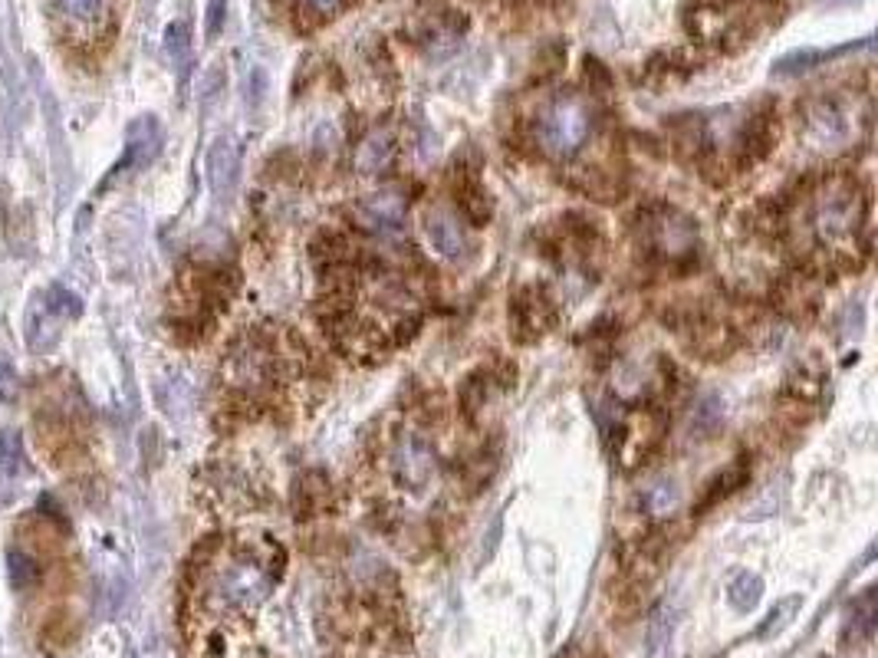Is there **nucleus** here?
<instances>
[{
    "instance_id": "f257e3e1",
    "label": "nucleus",
    "mask_w": 878,
    "mask_h": 658,
    "mask_svg": "<svg viewBox=\"0 0 878 658\" xmlns=\"http://www.w3.org/2000/svg\"><path fill=\"white\" fill-rule=\"evenodd\" d=\"M868 217V191L848 178H829L816 194H812V230L822 243H839L852 240Z\"/></svg>"
},
{
    "instance_id": "f03ea898",
    "label": "nucleus",
    "mask_w": 878,
    "mask_h": 658,
    "mask_svg": "<svg viewBox=\"0 0 878 658\" xmlns=\"http://www.w3.org/2000/svg\"><path fill=\"white\" fill-rule=\"evenodd\" d=\"M592 125H595V118H592L589 99H582L575 92L556 95L536 115V145L543 155H549L556 161L572 158L585 145Z\"/></svg>"
},
{
    "instance_id": "7ed1b4c3",
    "label": "nucleus",
    "mask_w": 878,
    "mask_h": 658,
    "mask_svg": "<svg viewBox=\"0 0 878 658\" xmlns=\"http://www.w3.org/2000/svg\"><path fill=\"white\" fill-rule=\"evenodd\" d=\"M638 234L645 250L661 263H687L697 250V227L674 207H648L638 214Z\"/></svg>"
},
{
    "instance_id": "20e7f679",
    "label": "nucleus",
    "mask_w": 878,
    "mask_h": 658,
    "mask_svg": "<svg viewBox=\"0 0 878 658\" xmlns=\"http://www.w3.org/2000/svg\"><path fill=\"white\" fill-rule=\"evenodd\" d=\"M273 372H276L273 345L256 332L240 336L224 359V378L240 395H260L273 382Z\"/></svg>"
},
{
    "instance_id": "39448f33",
    "label": "nucleus",
    "mask_w": 878,
    "mask_h": 658,
    "mask_svg": "<svg viewBox=\"0 0 878 658\" xmlns=\"http://www.w3.org/2000/svg\"><path fill=\"white\" fill-rule=\"evenodd\" d=\"M668 431V415L654 405H645V408H635L622 428H618V457L625 467H635L641 464L664 438Z\"/></svg>"
},
{
    "instance_id": "423d86ee",
    "label": "nucleus",
    "mask_w": 878,
    "mask_h": 658,
    "mask_svg": "<svg viewBox=\"0 0 878 658\" xmlns=\"http://www.w3.org/2000/svg\"><path fill=\"white\" fill-rule=\"evenodd\" d=\"M391 470L401 487H408L411 494H421L434 480V470H437L434 447L427 444V438H421L418 431L401 434L391 451Z\"/></svg>"
},
{
    "instance_id": "0eeeda50",
    "label": "nucleus",
    "mask_w": 878,
    "mask_h": 658,
    "mask_svg": "<svg viewBox=\"0 0 878 658\" xmlns=\"http://www.w3.org/2000/svg\"><path fill=\"white\" fill-rule=\"evenodd\" d=\"M556 322V303L543 286H523L510 303V332L516 342H536Z\"/></svg>"
},
{
    "instance_id": "6e6552de",
    "label": "nucleus",
    "mask_w": 878,
    "mask_h": 658,
    "mask_svg": "<svg viewBox=\"0 0 878 658\" xmlns=\"http://www.w3.org/2000/svg\"><path fill=\"white\" fill-rule=\"evenodd\" d=\"M421 227H424L427 243L447 260H457V257H464L470 250V237H467L464 217L457 211H451V207H441V204L427 207Z\"/></svg>"
},
{
    "instance_id": "1a4fd4ad",
    "label": "nucleus",
    "mask_w": 878,
    "mask_h": 658,
    "mask_svg": "<svg viewBox=\"0 0 878 658\" xmlns=\"http://www.w3.org/2000/svg\"><path fill=\"white\" fill-rule=\"evenodd\" d=\"M776 141V112L769 102H763L740 128L737 135V164H756Z\"/></svg>"
},
{
    "instance_id": "9d476101",
    "label": "nucleus",
    "mask_w": 878,
    "mask_h": 658,
    "mask_svg": "<svg viewBox=\"0 0 878 658\" xmlns=\"http://www.w3.org/2000/svg\"><path fill=\"white\" fill-rule=\"evenodd\" d=\"M355 220L372 230V234H391L401 227L404 220V201L395 191H381V194H365L355 207H352Z\"/></svg>"
},
{
    "instance_id": "9b49d317",
    "label": "nucleus",
    "mask_w": 878,
    "mask_h": 658,
    "mask_svg": "<svg viewBox=\"0 0 878 658\" xmlns=\"http://www.w3.org/2000/svg\"><path fill=\"white\" fill-rule=\"evenodd\" d=\"M454 201H457V214L470 224H487L493 214L477 168H464L460 161L454 164Z\"/></svg>"
},
{
    "instance_id": "f8f14e48",
    "label": "nucleus",
    "mask_w": 878,
    "mask_h": 658,
    "mask_svg": "<svg viewBox=\"0 0 878 658\" xmlns=\"http://www.w3.org/2000/svg\"><path fill=\"white\" fill-rule=\"evenodd\" d=\"M161 148V128L151 115H141L132 128H128V148L125 158L115 164V174H125V168H145Z\"/></svg>"
},
{
    "instance_id": "ddd939ff",
    "label": "nucleus",
    "mask_w": 878,
    "mask_h": 658,
    "mask_svg": "<svg viewBox=\"0 0 878 658\" xmlns=\"http://www.w3.org/2000/svg\"><path fill=\"white\" fill-rule=\"evenodd\" d=\"M395 132L391 128H375L368 132L358 148H355V171L358 174H385L395 161Z\"/></svg>"
},
{
    "instance_id": "4468645a",
    "label": "nucleus",
    "mask_w": 878,
    "mask_h": 658,
    "mask_svg": "<svg viewBox=\"0 0 878 658\" xmlns=\"http://www.w3.org/2000/svg\"><path fill=\"white\" fill-rule=\"evenodd\" d=\"M237 171H240V151L233 145V138H217L207 151V181L210 191L217 197H227L237 184Z\"/></svg>"
},
{
    "instance_id": "2eb2a0df",
    "label": "nucleus",
    "mask_w": 878,
    "mask_h": 658,
    "mask_svg": "<svg viewBox=\"0 0 878 658\" xmlns=\"http://www.w3.org/2000/svg\"><path fill=\"white\" fill-rule=\"evenodd\" d=\"M746 477H750V457H737V461H730L720 474H714L707 484H704V490H700V497H697V503H694V510L697 513H704V510H710V507H717L720 500H727L737 487H743L746 484Z\"/></svg>"
},
{
    "instance_id": "dca6fc26",
    "label": "nucleus",
    "mask_w": 878,
    "mask_h": 658,
    "mask_svg": "<svg viewBox=\"0 0 878 658\" xmlns=\"http://www.w3.org/2000/svg\"><path fill=\"white\" fill-rule=\"evenodd\" d=\"M862 46H868V39H855V43L832 46V49H796V53L776 59L773 72H776V76H796V72H806V69H812V66H822V63H829V59H835V56H842V53H855V49H862Z\"/></svg>"
},
{
    "instance_id": "f3484780",
    "label": "nucleus",
    "mask_w": 878,
    "mask_h": 658,
    "mask_svg": "<svg viewBox=\"0 0 878 658\" xmlns=\"http://www.w3.org/2000/svg\"><path fill=\"white\" fill-rule=\"evenodd\" d=\"M352 257H355V247H352V240H349L345 234H339V230H322V234L312 240V260H316L319 266H326L329 273L339 270V266H349Z\"/></svg>"
},
{
    "instance_id": "a211bd4d",
    "label": "nucleus",
    "mask_w": 878,
    "mask_h": 658,
    "mask_svg": "<svg viewBox=\"0 0 878 658\" xmlns=\"http://www.w3.org/2000/svg\"><path fill=\"white\" fill-rule=\"evenodd\" d=\"M671 642H674V605L661 602L651 612L648 622V648L645 658H671Z\"/></svg>"
},
{
    "instance_id": "6ab92c4d",
    "label": "nucleus",
    "mask_w": 878,
    "mask_h": 658,
    "mask_svg": "<svg viewBox=\"0 0 878 658\" xmlns=\"http://www.w3.org/2000/svg\"><path fill=\"white\" fill-rule=\"evenodd\" d=\"M799 609H802V595H799V592H793V595L779 599V602L769 609V615L760 622V628H756V638H760V642H766V638H776L783 628H789V625H793V619L799 615Z\"/></svg>"
},
{
    "instance_id": "aec40b11",
    "label": "nucleus",
    "mask_w": 878,
    "mask_h": 658,
    "mask_svg": "<svg viewBox=\"0 0 878 658\" xmlns=\"http://www.w3.org/2000/svg\"><path fill=\"white\" fill-rule=\"evenodd\" d=\"M763 595V579L756 572H737L733 582L727 586V602L737 612H753Z\"/></svg>"
},
{
    "instance_id": "412c9836",
    "label": "nucleus",
    "mask_w": 878,
    "mask_h": 658,
    "mask_svg": "<svg viewBox=\"0 0 878 658\" xmlns=\"http://www.w3.org/2000/svg\"><path fill=\"white\" fill-rule=\"evenodd\" d=\"M7 572H10V582L16 589H33L39 582V566L30 553L23 549H10L7 553Z\"/></svg>"
},
{
    "instance_id": "4be33fe9",
    "label": "nucleus",
    "mask_w": 878,
    "mask_h": 658,
    "mask_svg": "<svg viewBox=\"0 0 878 658\" xmlns=\"http://www.w3.org/2000/svg\"><path fill=\"white\" fill-rule=\"evenodd\" d=\"M62 16L79 23V26H92L102 20V10H105V0H56Z\"/></svg>"
},
{
    "instance_id": "5701e85b",
    "label": "nucleus",
    "mask_w": 878,
    "mask_h": 658,
    "mask_svg": "<svg viewBox=\"0 0 878 658\" xmlns=\"http://www.w3.org/2000/svg\"><path fill=\"white\" fill-rule=\"evenodd\" d=\"M23 454V441L16 431H0V467H16Z\"/></svg>"
},
{
    "instance_id": "b1692460",
    "label": "nucleus",
    "mask_w": 878,
    "mask_h": 658,
    "mask_svg": "<svg viewBox=\"0 0 878 658\" xmlns=\"http://www.w3.org/2000/svg\"><path fill=\"white\" fill-rule=\"evenodd\" d=\"M16 395H20V378H16V372H13L7 362H0V405H13Z\"/></svg>"
},
{
    "instance_id": "393cba45",
    "label": "nucleus",
    "mask_w": 878,
    "mask_h": 658,
    "mask_svg": "<svg viewBox=\"0 0 878 658\" xmlns=\"http://www.w3.org/2000/svg\"><path fill=\"white\" fill-rule=\"evenodd\" d=\"M224 16H227V0H210L207 3V36H217L220 26H224Z\"/></svg>"
},
{
    "instance_id": "a878e982",
    "label": "nucleus",
    "mask_w": 878,
    "mask_h": 658,
    "mask_svg": "<svg viewBox=\"0 0 878 658\" xmlns=\"http://www.w3.org/2000/svg\"><path fill=\"white\" fill-rule=\"evenodd\" d=\"M582 66H585V79H589V82H602V86H608V69H605L595 56H585Z\"/></svg>"
},
{
    "instance_id": "bb28decb",
    "label": "nucleus",
    "mask_w": 878,
    "mask_h": 658,
    "mask_svg": "<svg viewBox=\"0 0 878 658\" xmlns=\"http://www.w3.org/2000/svg\"><path fill=\"white\" fill-rule=\"evenodd\" d=\"M309 7H316V10H332V7H339L342 0H306Z\"/></svg>"
}]
</instances>
